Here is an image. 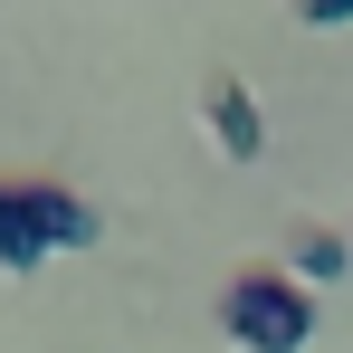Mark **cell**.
Here are the masks:
<instances>
[{
  "mask_svg": "<svg viewBox=\"0 0 353 353\" xmlns=\"http://www.w3.org/2000/svg\"><path fill=\"white\" fill-rule=\"evenodd\" d=\"M344 268H353V239H334V230H305V239H296V277H305V287H334Z\"/></svg>",
  "mask_w": 353,
  "mask_h": 353,
  "instance_id": "obj_3",
  "label": "cell"
},
{
  "mask_svg": "<svg viewBox=\"0 0 353 353\" xmlns=\"http://www.w3.org/2000/svg\"><path fill=\"white\" fill-rule=\"evenodd\" d=\"M296 19L305 29H334V19H353V0H296Z\"/></svg>",
  "mask_w": 353,
  "mask_h": 353,
  "instance_id": "obj_4",
  "label": "cell"
},
{
  "mask_svg": "<svg viewBox=\"0 0 353 353\" xmlns=\"http://www.w3.org/2000/svg\"><path fill=\"white\" fill-rule=\"evenodd\" d=\"M220 325H230L248 353H305L315 344V287H305L296 268H248V277H230Z\"/></svg>",
  "mask_w": 353,
  "mask_h": 353,
  "instance_id": "obj_1",
  "label": "cell"
},
{
  "mask_svg": "<svg viewBox=\"0 0 353 353\" xmlns=\"http://www.w3.org/2000/svg\"><path fill=\"white\" fill-rule=\"evenodd\" d=\"M201 105H210V134H220V153H230V163H258V153H268V115H258V96H248L239 77H210V96H201Z\"/></svg>",
  "mask_w": 353,
  "mask_h": 353,
  "instance_id": "obj_2",
  "label": "cell"
}]
</instances>
